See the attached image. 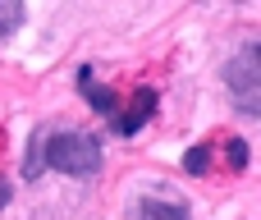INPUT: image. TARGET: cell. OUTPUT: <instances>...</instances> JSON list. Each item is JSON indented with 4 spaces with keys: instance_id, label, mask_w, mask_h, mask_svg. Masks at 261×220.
Returning a JSON list of instances; mask_svg holds the SVG:
<instances>
[{
    "instance_id": "6da1fadb",
    "label": "cell",
    "mask_w": 261,
    "mask_h": 220,
    "mask_svg": "<svg viewBox=\"0 0 261 220\" xmlns=\"http://www.w3.org/2000/svg\"><path fill=\"white\" fill-rule=\"evenodd\" d=\"M32 147H37V152H32V161H28V175H37L41 161H46L50 170L78 175V179L101 170V147H96V138H87V133H55V138H37Z\"/></svg>"
},
{
    "instance_id": "7a4b0ae2",
    "label": "cell",
    "mask_w": 261,
    "mask_h": 220,
    "mask_svg": "<svg viewBox=\"0 0 261 220\" xmlns=\"http://www.w3.org/2000/svg\"><path fill=\"white\" fill-rule=\"evenodd\" d=\"M229 96H234V106L243 110V115H257L261 110V51H257V41H248L234 60H229Z\"/></svg>"
},
{
    "instance_id": "3957f363",
    "label": "cell",
    "mask_w": 261,
    "mask_h": 220,
    "mask_svg": "<svg viewBox=\"0 0 261 220\" xmlns=\"http://www.w3.org/2000/svg\"><path fill=\"white\" fill-rule=\"evenodd\" d=\"M151 115H156V92H151V87H138L133 101H128V115H119L115 129H119V133H138Z\"/></svg>"
},
{
    "instance_id": "277c9868",
    "label": "cell",
    "mask_w": 261,
    "mask_h": 220,
    "mask_svg": "<svg viewBox=\"0 0 261 220\" xmlns=\"http://www.w3.org/2000/svg\"><path fill=\"white\" fill-rule=\"evenodd\" d=\"M78 87H83V96L92 101V110H101V115H115V110H119V96H115L110 87H101V83L92 78V69L78 74Z\"/></svg>"
},
{
    "instance_id": "5b68a950",
    "label": "cell",
    "mask_w": 261,
    "mask_h": 220,
    "mask_svg": "<svg viewBox=\"0 0 261 220\" xmlns=\"http://www.w3.org/2000/svg\"><path fill=\"white\" fill-rule=\"evenodd\" d=\"M138 220H188V211L179 202H165V198H142L138 202Z\"/></svg>"
},
{
    "instance_id": "8992f818",
    "label": "cell",
    "mask_w": 261,
    "mask_h": 220,
    "mask_svg": "<svg viewBox=\"0 0 261 220\" xmlns=\"http://www.w3.org/2000/svg\"><path fill=\"white\" fill-rule=\"evenodd\" d=\"M23 28V0H0V37Z\"/></svg>"
},
{
    "instance_id": "52a82bcc",
    "label": "cell",
    "mask_w": 261,
    "mask_h": 220,
    "mask_svg": "<svg viewBox=\"0 0 261 220\" xmlns=\"http://www.w3.org/2000/svg\"><path fill=\"white\" fill-rule=\"evenodd\" d=\"M206 165H211V156H206V147H193V152L184 156V170H188V175H206Z\"/></svg>"
},
{
    "instance_id": "ba28073f",
    "label": "cell",
    "mask_w": 261,
    "mask_h": 220,
    "mask_svg": "<svg viewBox=\"0 0 261 220\" xmlns=\"http://www.w3.org/2000/svg\"><path fill=\"white\" fill-rule=\"evenodd\" d=\"M229 165H234V170H243V165H248V142H239V138L229 142Z\"/></svg>"
},
{
    "instance_id": "9c48e42d",
    "label": "cell",
    "mask_w": 261,
    "mask_h": 220,
    "mask_svg": "<svg viewBox=\"0 0 261 220\" xmlns=\"http://www.w3.org/2000/svg\"><path fill=\"white\" fill-rule=\"evenodd\" d=\"M5 207H9V184L0 179V211H5Z\"/></svg>"
}]
</instances>
